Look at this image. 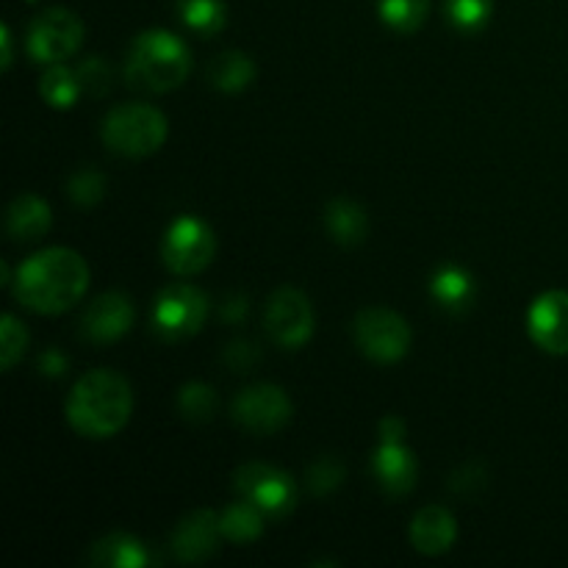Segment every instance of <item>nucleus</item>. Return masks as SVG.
I'll return each mask as SVG.
<instances>
[{
    "label": "nucleus",
    "mask_w": 568,
    "mask_h": 568,
    "mask_svg": "<svg viewBox=\"0 0 568 568\" xmlns=\"http://www.w3.org/2000/svg\"><path fill=\"white\" fill-rule=\"evenodd\" d=\"M89 288V264L67 247H48L17 270L14 294L22 308L55 316L83 300Z\"/></svg>",
    "instance_id": "f257e3e1"
},
{
    "label": "nucleus",
    "mask_w": 568,
    "mask_h": 568,
    "mask_svg": "<svg viewBox=\"0 0 568 568\" xmlns=\"http://www.w3.org/2000/svg\"><path fill=\"white\" fill-rule=\"evenodd\" d=\"M131 383L114 369H92L72 386L67 422L83 438H111L131 422Z\"/></svg>",
    "instance_id": "f03ea898"
},
{
    "label": "nucleus",
    "mask_w": 568,
    "mask_h": 568,
    "mask_svg": "<svg viewBox=\"0 0 568 568\" xmlns=\"http://www.w3.org/2000/svg\"><path fill=\"white\" fill-rule=\"evenodd\" d=\"M192 72L186 42L164 28H153L133 39L125 59V81L139 92L164 94L181 87Z\"/></svg>",
    "instance_id": "7ed1b4c3"
},
{
    "label": "nucleus",
    "mask_w": 568,
    "mask_h": 568,
    "mask_svg": "<svg viewBox=\"0 0 568 568\" xmlns=\"http://www.w3.org/2000/svg\"><path fill=\"white\" fill-rule=\"evenodd\" d=\"M166 116L155 105L122 103L111 109L103 120V142L111 153L122 159H144L164 148Z\"/></svg>",
    "instance_id": "20e7f679"
},
{
    "label": "nucleus",
    "mask_w": 568,
    "mask_h": 568,
    "mask_svg": "<svg viewBox=\"0 0 568 568\" xmlns=\"http://www.w3.org/2000/svg\"><path fill=\"white\" fill-rule=\"evenodd\" d=\"M216 255V236L197 216H181L170 225L161 242L164 266L178 277H192L209 270Z\"/></svg>",
    "instance_id": "39448f33"
},
{
    "label": "nucleus",
    "mask_w": 568,
    "mask_h": 568,
    "mask_svg": "<svg viewBox=\"0 0 568 568\" xmlns=\"http://www.w3.org/2000/svg\"><path fill=\"white\" fill-rule=\"evenodd\" d=\"M209 294L192 283H170L153 305V327L170 342H183L203 331L209 320Z\"/></svg>",
    "instance_id": "423d86ee"
},
{
    "label": "nucleus",
    "mask_w": 568,
    "mask_h": 568,
    "mask_svg": "<svg viewBox=\"0 0 568 568\" xmlns=\"http://www.w3.org/2000/svg\"><path fill=\"white\" fill-rule=\"evenodd\" d=\"M361 353L375 364H397L410 349V327L397 311L364 308L353 322Z\"/></svg>",
    "instance_id": "0eeeda50"
},
{
    "label": "nucleus",
    "mask_w": 568,
    "mask_h": 568,
    "mask_svg": "<svg viewBox=\"0 0 568 568\" xmlns=\"http://www.w3.org/2000/svg\"><path fill=\"white\" fill-rule=\"evenodd\" d=\"M239 497L264 510L266 519H286L297 508V483L270 464H244L233 477Z\"/></svg>",
    "instance_id": "6e6552de"
},
{
    "label": "nucleus",
    "mask_w": 568,
    "mask_h": 568,
    "mask_svg": "<svg viewBox=\"0 0 568 568\" xmlns=\"http://www.w3.org/2000/svg\"><path fill=\"white\" fill-rule=\"evenodd\" d=\"M83 20L70 9H48L28 28V53L39 64H61L83 44Z\"/></svg>",
    "instance_id": "1a4fd4ad"
},
{
    "label": "nucleus",
    "mask_w": 568,
    "mask_h": 568,
    "mask_svg": "<svg viewBox=\"0 0 568 568\" xmlns=\"http://www.w3.org/2000/svg\"><path fill=\"white\" fill-rule=\"evenodd\" d=\"M264 325L272 342L283 349H300L314 336V305L300 288L283 286L266 300Z\"/></svg>",
    "instance_id": "9d476101"
},
{
    "label": "nucleus",
    "mask_w": 568,
    "mask_h": 568,
    "mask_svg": "<svg viewBox=\"0 0 568 568\" xmlns=\"http://www.w3.org/2000/svg\"><path fill=\"white\" fill-rule=\"evenodd\" d=\"M292 399L281 386L258 383L236 394L231 405V416L242 430L253 436H275L292 422Z\"/></svg>",
    "instance_id": "9b49d317"
},
{
    "label": "nucleus",
    "mask_w": 568,
    "mask_h": 568,
    "mask_svg": "<svg viewBox=\"0 0 568 568\" xmlns=\"http://www.w3.org/2000/svg\"><path fill=\"white\" fill-rule=\"evenodd\" d=\"M527 333L549 355H568V292L541 294L527 311Z\"/></svg>",
    "instance_id": "f8f14e48"
},
{
    "label": "nucleus",
    "mask_w": 568,
    "mask_h": 568,
    "mask_svg": "<svg viewBox=\"0 0 568 568\" xmlns=\"http://www.w3.org/2000/svg\"><path fill=\"white\" fill-rule=\"evenodd\" d=\"M133 303L122 292H105L83 311L81 336L92 344H111L125 336L133 325Z\"/></svg>",
    "instance_id": "ddd939ff"
},
{
    "label": "nucleus",
    "mask_w": 568,
    "mask_h": 568,
    "mask_svg": "<svg viewBox=\"0 0 568 568\" xmlns=\"http://www.w3.org/2000/svg\"><path fill=\"white\" fill-rule=\"evenodd\" d=\"M220 538H222L220 514L203 508V510H192V514L175 527L170 547L181 564H203V560H209L211 555L216 552Z\"/></svg>",
    "instance_id": "4468645a"
},
{
    "label": "nucleus",
    "mask_w": 568,
    "mask_h": 568,
    "mask_svg": "<svg viewBox=\"0 0 568 568\" xmlns=\"http://www.w3.org/2000/svg\"><path fill=\"white\" fill-rule=\"evenodd\" d=\"M372 469L388 497H405L419 480V464L405 442H381V449L372 458Z\"/></svg>",
    "instance_id": "2eb2a0df"
},
{
    "label": "nucleus",
    "mask_w": 568,
    "mask_h": 568,
    "mask_svg": "<svg viewBox=\"0 0 568 568\" xmlns=\"http://www.w3.org/2000/svg\"><path fill=\"white\" fill-rule=\"evenodd\" d=\"M455 538H458V521L444 505H427L414 516L410 544L416 547V552L438 558L455 547Z\"/></svg>",
    "instance_id": "dca6fc26"
},
{
    "label": "nucleus",
    "mask_w": 568,
    "mask_h": 568,
    "mask_svg": "<svg viewBox=\"0 0 568 568\" xmlns=\"http://www.w3.org/2000/svg\"><path fill=\"white\" fill-rule=\"evenodd\" d=\"M50 225H53L50 205L31 192H22L20 197H14V203L6 211V231L17 242L42 239L50 231Z\"/></svg>",
    "instance_id": "f3484780"
},
{
    "label": "nucleus",
    "mask_w": 568,
    "mask_h": 568,
    "mask_svg": "<svg viewBox=\"0 0 568 568\" xmlns=\"http://www.w3.org/2000/svg\"><path fill=\"white\" fill-rule=\"evenodd\" d=\"M325 227L333 242H338L342 247H358L369 233V216H366L364 205L355 200L336 197L325 209Z\"/></svg>",
    "instance_id": "a211bd4d"
},
{
    "label": "nucleus",
    "mask_w": 568,
    "mask_h": 568,
    "mask_svg": "<svg viewBox=\"0 0 568 568\" xmlns=\"http://www.w3.org/2000/svg\"><path fill=\"white\" fill-rule=\"evenodd\" d=\"M89 560L100 568H144L150 564V552L139 538L128 532H111L94 544Z\"/></svg>",
    "instance_id": "6ab92c4d"
},
{
    "label": "nucleus",
    "mask_w": 568,
    "mask_h": 568,
    "mask_svg": "<svg viewBox=\"0 0 568 568\" xmlns=\"http://www.w3.org/2000/svg\"><path fill=\"white\" fill-rule=\"evenodd\" d=\"M255 61L247 53H239V50H227L211 59L209 64V81L211 87L220 89V92L236 94L244 92L250 83L255 81Z\"/></svg>",
    "instance_id": "aec40b11"
},
{
    "label": "nucleus",
    "mask_w": 568,
    "mask_h": 568,
    "mask_svg": "<svg viewBox=\"0 0 568 568\" xmlns=\"http://www.w3.org/2000/svg\"><path fill=\"white\" fill-rule=\"evenodd\" d=\"M264 510L258 505H253L250 499H239V503H231L220 514V527L222 538L233 544H253L258 541L261 532H264Z\"/></svg>",
    "instance_id": "412c9836"
},
{
    "label": "nucleus",
    "mask_w": 568,
    "mask_h": 568,
    "mask_svg": "<svg viewBox=\"0 0 568 568\" xmlns=\"http://www.w3.org/2000/svg\"><path fill=\"white\" fill-rule=\"evenodd\" d=\"M430 292L436 303H442L444 308H466L475 300V281L460 266H444L433 277Z\"/></svg>",
    "instance_id": "4be33fe9"
},
{
    "label": "nucleus",
    "mask_w": 568,
    "mask_h": 568,
    "mask_svg": "<svg viewBox=\"0 0 568 568\" xmlns=\"http://www.w3.org/2000/svg\"><path fill=\"white\" fill-rule=\"evenodd\" d=\"M175 6L181 20L200 37H214L227 22L225 0H175Z\"/></svg>",
    "instance_id": "5701e85b"
},
{
    "label": "nucleus",
    "mask_w": 568,
    "mask_h": 568,
    "mask_svg": "<svg viewBox=\"0 0 568 568\" xmlns=\"http://www.w3.org/2000/svg\"><path fill=\"white\" fill-rule=\"evenodd\" d=\"M39 94L48 100L53 109H72L81 98V83H78L75 70L64 64H50V70L42 75L39 83Z\"/></svg>",
    "instance_id": "b1692460"
},
{
    "label": "nucleus",
    "mask_w": 568,
    "mask_h": 568,
    "mask_svg": "<svg viewBox=\"0 0 568 568\" xmlns=\"http://www.w3.org/2000/svg\"><path fill=\"white\" fill-rule=\"evenodd\" d=\"M383 22L397 33H414L430 14V0H377Z\"/></svg>",
    "instance_id": "393cba45"
},
{
    "label": "nucleus",
    "mask_w": 568,
    "mask_h": 568,
    "mask_svg": "<svg viewBox=\"0 0 568 568\" xmlns=\"http://www.w3.org/2000/svg\"><path fill=\"white\" fill-rule=\"evenodd\" d=\"M178 410H181L183 419L205 425L216 414V392L209 383H186L178 394Z\"/></svg>",
    "instance_id": "a878e982"
},
{
    "label": "nucleus",
    "mask_w": 568,
    "mask_h": 568,
    "mask_svg": "<svg viewBox=\"0 0 568 568\" xmlns=\"http://www.w3.org/2000/svg\"><path fill=\"white\" fill-rule=\"evenodd\" d=\"M444 11L460 33H477L491 20L494 3L491 0H444Z\"/></svg>",
    "instance_id": "bb28decb"
},
{
    "label": "nucleus",
    "mask_w": 568,
    "mask_h": 568,
    "mask_svg": "<svg viewBox=\"0 0 568 568\" xmlns=\"http://www.w3.org/2000/svg\"><path fill=\"white\" fill-rule=\"evenodd\" d=\"M28 347V331L22 327V322H17L14 316L6 314L3 325H0V369L11 372L17 361L26 355Z\"/></svg>",
    "instance_id": "cd10ccee"
},
{
    "label": "nucleus",
    "mask_w": 568,
    "mask_h": 568,
    "mask_svg": "<svg viewBox=\"0 0 568 568\" xmlns=\"http://www.w3.org/2000/svg\"><path fill=\"white\" fill-rule=\"evenodd\" d=\"M305 477H308L311 494H316V497H327V494H333L338 486H342L347 471H344L342 460L333 458V455H325V458L316 460L314 466H308Z\"/></svg>",
    "instance_id": "c85d7f7f"
},
{
    "label": "nucleus",
    "mask_w": 568,
    "mask_h": 568,
    "mask_svg": "<svg viewBox=\"0 0 568 568\" xmlns=\"http://www.w3.org/2000/svg\"><path fill=\"white\" fill-rule=\"evenodd\" d=\"M67 192H70L72 203L81 205V209H92L103 200L105 194V178L98 170H81L70 178L67 183Z\"/></svg>",
    "instance_id": "c756f323"
},
{
    "label": "nucleus",
    "mask_w": 568,
    "mask_h": 568,
    "mask_svg": "<svg viewBox=\"0 0 568 568\" xmlns=\"http://www.w3.org/2000/svg\"><path fill=\"white\" fill-rule=\"evenodd\" d=\"M78 83H81V92L89 94V98H103L111 89V67L105 64L100 55H92V59L83 61L75 70Z\"/></svg>",
    "instance_id": "7c9ffc66"
},
{
    "label": "nucleus",
    "mask_w": 568,
    "mask_h": 568,
    "mask_svg": "<svg viewBox=\"0 0 568 568\" xmlns=\"http://www.w3.org/2000/svg\"><path fill=\"white\" fill-rule=\"evenodd\" d=\"M258 358L261 353L253 342H233L231 347L225 349V364L231 366L233 372H253Z\"/></svg>",
    "instance_id": "2f4dec72"
},
{
    "label": "nucleus",
    "mask_w": 568,
    "mask_h": 568,
    "mask_svg": "<svg viewBox=\"0 0 568 568\" xmlns=\"http://www.w3.org/2000/svg\"><path fill=\"white\" fill-rule=\"evenodd\" d=\"M381 442H405V422L399 416H386L381 422Z\"/></svg>",
    "instance_id": "473e14b6"
},
{
    "label": "nucleus",
    "mask_w": 568,
    "mask_h": 568,
    "mask_svg": "<svg viewBox=\"0 0 568 568\" xmlns=\"http://www.w3.org/2000/svg\"><path fill=\"white\" fill-rule=\"evenodd\" d=\"M0 42H3V59H0V67H3V70H9L11 61H14V53H11V33L6 26L0 28Z\"/></svg>",
    "instance_id": "72a5a7b5"
},
{
    "label": "nucleus",
    "mask_w": 568,
    "mask_h": 568,
    "mask_svg": "<svg viewBox=\"0 0 568 568\" xmlns=\"http://www.w3.org/2000/svg\"><path fill=\"white\" fill-rule=\"evenodd\" d=\"M42 366H48L44 372H50V375H59V372L67 366V361L61 358L59 353H48V355H42Z\"/></svg>",
    "instance_id": "f704fd0d"
},
{
    "label": "nucleus",
    "mask_w": 568,
    "mask_h": 568,
    "mask_svg": "<svg viewBox=\"0 0 568 568\" xmlns=\"http://www.w3.org/2000/svg\"><path fill=\"white\" fill-rule=\"evenodd\" d=\"M225 316L231 322H236V320H242V316H247V300H233V303H227Z\"/></svg>",
    "instance_id": "c9c22d12"
}]
</instances>
